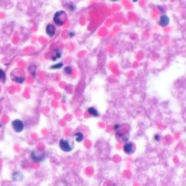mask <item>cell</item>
I'll return each mask as SVG.
<instances>
[{
    "label": "cell",
    "instance_id": "obj_5",
    "mask_svg": "<svg viewBox=\"0 0 186 186\" xmlns=\"http://www.w3.org/2000/svg\"><path fill=\"white\" fill-rule=\"evenodd\" d=\"M59 146H60V148L64 152H71L73 150V145L70 143V142L67 141V140L61 139L59 142Z\"/></svg>",
    "mask_w": 186,
    "mask_h": 186
},
{
    "label": "cell",
    "instance_id": "obj_10",
    "mask_svg": "<svg viewBox=\"0 0 186 186\" xmlns=\"http://www.w3.org/2000/svg\"><path fill=\"white\" fill-rule=\"evenodd\" d=\"M88 112L93 115V116H100V113L95 109V108H93V107H89V109H88Z\"/></svg>",
    "mask_w": 186,
    "mask_h": 186
},
{
    "label": "cell",
    "instance_id": "obj_6",
    "mask_svg": "<svg viewBox=\"0 0 186 186\" xmlns=\"http://www.w3.org/2000/svg\"><path fill=\"white\" fill-rule=\"evenodd\" d=\"M11 125H12L13 129L16 131V132H21L23 128H24V124H23L21 120H19V119L13 120Z\"/></svg>",
    "mask_w": 186,
    "mask_h": 186
},
{
    "label": "cell",
    "instance_id": "obj_7",
    "mask_svg": "<svg viewBox=\"0 0 186 186\" xmlns=\"http://www.w3.org/2000/svg\"><path fill=\"white\" fill-rule=\"evenodd\" d=\"M124 151L128 154H132L135 151V145L132 142H128L124 146Z\"/></svg>",
    "mask_w": 186,
    "mask_h": 186
},
{
    "label": "cell",
    "instance_id": "obj_4",
    "mask_svg": "<svg viewBox=\"0 0 186 186\" xmlns=\"http://www.w3.org/2000/svg\"><path fill=\"white\" fill-rule=\"evenodd\" d=\"M46 154L45 152H40V151H32L31 152V158L35 162H41L45 159Z\"/></svg>",
    "mask_w": 186,
    "mask_h": 186
},
{
    "label": "cell",
    "instance_id": "obj_9",
    "mask_svg": "<svg viewBox=\"0 0 186 186\" xmlns=\"http://www.w3.org/2000/svg\"><path fill=\"white\" fill-rule=\"evenodd\" d=\"M168 23H169V18L168 16H166V15H162L159 19V24L163 27H165V26L168 25Z\"/></svg>",
    "mask_w": 186,
    "mask_h": 186
},
{
    "label": "cell",
    "instance_id": "obj_11",
    "mask_svg": "<svg viewBox=\"0 0 186 186\" xmlns=\"http://www.w3.org/2000/svg\"><path fill=\"white\" fill-rule=\"evenodd\" d=\"M75 141H76V142H82V141H83V139H84V136H83V134H82L81 132H77V133H75Z\"/></svg>",
    "mask_w": 186,
    "mask_h": 186
},
{
    "label": "cell",
    "instance_id": "obj_15",
    "mask_svg": "<svg viewBox=\"0 0 186 186\" xmlns=\"http://www.w3.org/2000/svg\"><path fill=\"white\" fill-rule=\"evenodd\" d=\"M64 71H65L66 74L71 75V73H72V67H71V66H66V67L64 68Z\"/></svg>",
    "mask_w": 186,
    "mask_h": 186
},
{
    "label": "cell",
    "instance_id": "obj_1",
    "mask_svg": "<svg viewBox=\"0 0 186 186\" xmlns=\"http://www.w3.org/2000/svg\"><path fill=\"white\" fill-rule=\"evenodd\" d=\"M115 135L119 141L128 142L129 138V127L128 125H115L114 126Z\"/></svg>",
    "mask_w": 186,
    "mask_h": 186
},
{
    "label": "cell",
    "instance_id": "obj_2",
    "mask_svg": "<svg viewBox=\"0 0 186 186\" xmlns=\"http://www.w3.org/2000/svg\"><path fill=\"white\" fill-rule=\"evenodd\" d=\"M10 76H11V79L15 83L21 84L25 80V74H24V72H23V70H21L20 68L14 69L13 71L10 73Z\"/></svg>",
    "mask_w": 186,
    "mask_h": 186
},
{
    "label": "cell",
    "instance_id": "obj_16",
    "mask_svg": "<svg viewBox=\"0 0 186 186\" xmlns=\"http://www.w3.org/2000/svg\"><path fill=\"white\" fill-rule=\"evenodd\" d=\"M61 67H63V63H58V64H55V65H52V66L50 67V69H59V68H61Z\"/></svg>",
    "mask_w": 186,
    "mask_h": 186
},
{
    "label": "cell",
    "instance_id": "obj_3",
    "mask_svg": "<svg viewBox=\"0 0 186 186\" xmlns=\"http://www.w3.org/2000/svg\"><path fill=\"white\" fill-rule=\"evenodd\" d=\"M67 14L64 10H59L55 13V15H54L53 17V21L54 22L56 23L57 25L59 26H61L63 25L64 23L67 21Z\"/></svg>",
    "mask_w": 186,
    "mask_h": 186
},
{
    "label": "cell",
    "instance_id": "obj_17",
    "mask_svg": "<svg viewBox=\"0 0 186 186\" xmlns=\"http://www.w3.org/2000/svg\"><path fill=\"white\" fill-rule=\"evenodd\" d=\"M75 35V33H70V36H74Z\"/></svg>",
    "mask_w": 186,
    "mask_h": 186
},
{
    "label": "cell",
    "instance_id": "obj_13",
    "mask_svg": "<svg viewBox=\"0 0 186 186\" xmlns=\"http://www.w3.org/2000/svg\"><path fill=\"white\" fill-rule=\"evenodd\" d=\"M5 78H6V75H5V72L3 70L0 69V82L2 81H5Z\"/></svg>",
    "mask_w": 186,
    "mask_h": 186
},
{
    "label": "cell",
    "instance_id": "obj_12",
    "mask_svg": "<svg viewBox=\"0 0 186 186\" xmlns=\"http://www.w3.org/2000/svg\"><path fill=\"white\" fill-rule=\"evenodd\" d=\"M56 53H54V55L52 56V61H56V60H58V59H60L61 58V51L60 50H56L55 51Z\"/></svg>",
    "mask_w": 186,
    "mask_h": 186
},
{
    "label": "cell",
    "instance_id": "obj_14",
    "mask_svg": "<svg viewBox=\"0 0 186 186\" xmlns=\"http://www.w3.org/2000/svg\"><path fill=\"white\" fill-rule=\"evenodd\" d=\"M103 186H116L114 182H113L112 181H106Z\"/></svg>",
    "mask_w": 186,
    "mask_h": 186
},
{
    "label": "cell",
    "instance_id": "obj_8",
    "mask_svg": "<svg viewBox=\"0 0 186 186\" xmlns=\"http://www.w3.org/2000/svg\"><path fill=\"white\" fill-rule=\"evenodd\" d=\"M46 34L49 35V36L52 37L54 35H55V32H56L55 26H54V25H52V24H49V25H46Z\"/></svg>",
    "mask_w": 186,
    "mask_h": 186
}]
</instances>
